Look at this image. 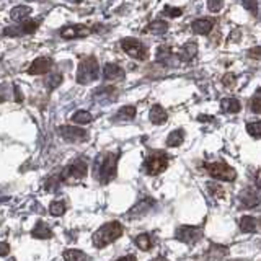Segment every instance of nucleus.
Wrapping results in <instances>:
<instances>
[{
  "label": "nucleus",
  "mask_w": 261,
  "mask_h": 261,
  "mask_svg": "<svg viewBox=\"0 0 261 261\" xmlns=\"http://www.w3.org/2000/svg\"><path fill=\"white\" fill-rule=\"evenodd\" d=\"M124 232V229H122V225L119 222L113 221V222H108L105 225H101V227L96 230L93 233V245L96 248H103L106 245L113 243L115 240H117Z\"/></svg>",
  "instance_id": "nucleus-1"
},
{
  "label": "nucleus",
  "mask_w": 261,
  "mask_h": 261,
  "mask_svg": "<svg viewBox=\"0 0 261 261\" xmlns=\"http://www.w3.org/2000/svg\"><path fill=\"white\" fill-rule=\"evenodd\" d=\"M117 158H119V153H106V155L98 157V160H96V165H98V176L103 185L105 183H110L113 178L116 176Z\"/></svg>",
  "instance_id": "nucleus-2"
},
{
  "label": "nucleus",
  "mask_w": 261,
  "mask_h": 261,
  "mask_svg": "<svg viewBox=\"0 0 261 261\" xmlns=\"http://www.w3.org/2000/svg\"><path fill=\"white\" fill-rule=\"evenodd\" d=\"M100 75V67L95 58H87L79 64L77 69V82L82 85H88L95 82Z\"/></svg>",
  "instance_id": "nucleus-3"
},
{
  "label": "nucleus",
  "mask_w": 261,
  "mask_h": 261,
  "mask_svg": "<svg viewBox=\"0 0 261 261\" xmlns=\"http://www.w3.org/2000/svg\"><path fill=\"white\" fill-rule=\"evenodd\" d=\"M144 167L149 175H152V176L160 175V173L165 172L168 167V155L165 152H153L147 157Z\"/></svg>",
  "instance_id": "nucleus-4"
},
{
  "label": "nucleus",
  "mask_w": 261,
  "mask_h": 261,
  "mask_svg": "<svg viewBox=\"0 0 261 261\" xmlns=\"http://www.w3.org/2000/svg\"><path fill=\"white\" fill-rule=\"evenodd\" d=\"M207 173L216 180H222V181H233L237 178V172L233 170L232 167H229L227 163L224 162H214V163H207L206 165Z\"/></svg>",
  "instance_id": "nucleus-5"
},
{
  "label": "nucleus",
  "mask_w": 261,
  "mask_h": 261,
  "mask_svg": "<svg viewBox=\"0 0 261 261\" xmlns=\"http://www.w3.org/2000/svg\"><path fill=\"white\" fill-rule=\"evenodd\" d=\"M121 48H122V51H124L127 56H131L132 59H137V60L147 59V48L141 43L139 39H136V38H124V39L121 41Z\"/></svg>",
  "instance_id": "nucleus-6"
},
{
  "label": "nucleus",
  "mask_w": 261,
  "mask_h": 261,
  "mask_svg": "<svg viewBox=\"0 0 261 261\" xmlns=\"http://www.w3.org/2000/svg\"><path fill=\"white\" fill-rule=\"evenodd\" d=\"M175 237H176V240H180V242L193 245L203 237V229L194 227V225H181V227L176 229Z\"/></svg>",
  "instance_id": "nucleus-7"
},
{
  "label": "nucleus",
  "mask_w": 261,
  "mask_h": 261,
  "mask_svg": "<svg viewBox=\"0 0 261 261\" xmlns=\"http://www.w3.org/2000/svg\"><path fill=\"white\" fill-rule=\"evenodd\" d=\"M87 172H88L87 163L84 160H75L74 163H70V165L62 172L60 180H64V181H67V180H74V181L82 180V178L87 176Z\"/></svg>",
  "instance_id": "nucleus-8"
},
{
  "label": "nucleus",
  "mask_w": 261,
  "mask_h": 261,
  "mask_svg": "<svg viewBox=\"0 0 261 261\" xmlns=\"http://www.w3.org/2000/svg\"><path fill=\"white\" fill-rule=\"evenodd\" d=\"M91 33V29L84 25H69L60 29V36L64 39H77V38H85Z\"/></svg>",
  "instance_id": "nucleus-9"
},
{
  "label": "nucleus",
  "mask_w": 261,
  "mask_h": 261,
  "mask_svg": "<svg viewBox=\"0 0 261 261\" xmlns=\"http://www.w3.org/2000/svg\"><path fill=\"white\" fill-rule=\"evenodd\" d=\"M60 136L69 142H84L88 134L82 127H72V126H60Z\"/></svg>",
  "instance_id": "nucleus-10"
},
{
  "label": "nucleus",
  "mask_w": 261,
  "mask_h": 261,
  "mask_svg": "<svg viewBox=\"0 0 261 261\" xmlns=\"http://www.w3.org/2000/svg\"><path fill=\"white\" fill-rule=\"evenodd\" d=\"M53 69V59L51 58H38L34 62L29 65L28 74L29 75H44Z\"/></svg>",
  "instance_id": "nucleus-11"
},
{
  "label": "nucleus",
  "mask_w": 261,
  "mask_h": 261,
  "mask_svg": "<svg viewBox=\"0 0 261 261\" xmlns=\"http://www.w3.org/2000/svg\"><path fill=\"white\" fill-rule=\"evenodd\" d=\"M153 204H155V201H153V199H150V198L142 199V201L137 203L136 206L132 207L129 212H127V217H141V216H144V214L149 211Z\"/></svg>",
  "instance_id": "nucleus-12"
},
{
  "label": "nucleus",
  "mask_w": 261,
  "mask_h": 261,
  "mask_svg": "<svg viewBox=\"0 0 261 261\" xmlns=\"http://www.w3.org/2000/svg\"><path fill=\"white\" fill-rule=\"evenodd\" d=\"M103 77L106 80L122 79V77H124V70L115 62H108V64H105V67H103Z\"/></svg>",
  "instance_id": "nucleus-13"
},
{
  "label": "nucleus",
  "mask_w": 261,
  "mask_h": 261,
  "mask_svg": "<svg viewBox=\"0 0 261 261\" xmlns=\"http://www.w3.org/2000/svg\"><path fill=\"white\" fill-rule=\"evenodd\" d=\"M212 27H214V22H212V20H209V18H199V20H196V22H193V25H191L193 31L198 33V34L211 33Z\"/></svg>",
  "instance_id": "nucleus-14"
},
{
  "label": "nucleus",
  "mask_w": 261,
  "mask_h": 261,
  "mask_svg": "<svg viewBox=\"0 0 261 261\" xmlns=\"http://www.w3.org/2000/svg\"><path fill=\"white\" fill-rule=\"evenodd\" d=\"M149 117H150V121L153 122V124H163V122L168 119V115H167V111L163 110V106L153 105L150 108Z\"/></svg>",
  "instance_id": "nucleus-15"
},
{
  "label": "nucleus",
  "mask_w": 261,
  "mask_h": 261,
  "mask_svg": "<svg viewBox=\"0 0 261 261\" xmlns=\"http://www.w3.org/2000/svg\"><path fill=\"white\" fill-rule=\"evenodd\" d=\"M240 201H242L247 207H257L260 204V196L257 191H252V189H245V191L240 194Z\"/></svg>",
  "instance_id": "nucleus-16"
},
{
  "label": "nucleus",
  "mask_w": 261,
  "mask_h": 261,
  "mask_svg": "<svg viewBox=\"0 0 261 261\" xmlns=\"http://www.w3.org/2000/svg\"><path fill=\"white\" fill-rule=\"evenodd\" d=\"M240 230L245 233L258 230V219H255L252 216H243L242 219H240Z\"/></svg>",
  "instance_id": "nucleus-17"
},
{
  "label": "nucleus",
  "mask_w": 261,
  "mask_h": 261,
  "mask_svg": "<svg viewBox=\"0 0 261 261\" xmlns=\"http://www.w3.org/2000/svg\"><path fill=\"white\" fill-rule=\"evenodd\" d=\"M31 237L48 240V238L53 237V232H51V229H49L44 222H38V224H36V227H34V229L31 230Z\"/></svg>",
  "instance_id": "nucleus-18"
},
{
  "label": "nucleus",
  "mask_w": 261,
  "mask_h": 261,
  "mask_svg": "<svg viewBox=\"0 0 261 261\" xmlns=\"http://www.w3.org/2000/svg\"><path fill=\"white\" fill-rule=\"evenodd\" d=\"M29 15H31V8H29L28 5H18V7L12 8V12H10V17H12L15 22H22V20L28 18Z\"/></svg>",
  "instance_id": "nucleus-19"
},
{
  "label": "nucleus",
  "mask_w": 261,
  "mask_h": 261,
  "mask_svg": "<svg viewBox=\"0 0 261 261\" xmlns=\"http://www.w3.org/2000/svg\"><path fill=\"white\" fill-rule=\"evenodd\" d=\"M134 117H136V108L131 105H127V106H122V108L116 113L115 119H117V121H132Z\"/></svg>",
  "instance_id": "nucleus-20"
},
{
  "label": "nucleus",
  "mask_w": 261,
  "mask_h": 261,
  "mask_svg": "<svg viewBox=\"0 0 261 261\" xmlns=\"http://www.w3.org/2000/svg\"><path fill=\"white\" fill-rule=\"evenodd\" d=\"M221 106H222V110L225 113H229V115H232V113H238L240 108H242V105H240V101L237 98H224Z\"/></svg>",
  "instance_id": "nucleus-21"
},
{
  "label": "nucleus",
  "mask_w": 261,
  "mask_h": 261,
  "mask_svg": "<svg viewBox=\"0 0 261 261\" xmlns=\"http://www.w3.org/2000/svg\"><path fill=\"white\" fill-rule=\"evenodd\" d=\"M183 141H185V131H183V129H176V131H173L170 136H168L167 145L168 147H178V145H181Z\"/></svg>",
  "instance_id": "nucleus-22"
},
{
  "label": "nucleus",
  "mask_w": 261,
  "mask_h": 261,
  "mask_svg": "<svg viewBox=\"0 0 261 261\" xmlns=\"http://www.w3.org/2000/svg\"><path fill=\"white\" fill-rule=\"evenodd\" d=\"M198 53V44H194V43H188L185 44L181 48V54H180V58L185 60V62H188V60H191L194 56H196Z\"/></svg>",
  "instance_id": "nucleus-23"
},
{
  "label": "nucleus",
  "mask_w": 261,
  "mask_h": 261,
  "mask_svg": "<svg viewBox=\"0 0 261 261\" xmlns=\"http://www.w3.org/2000/svg\"><path fill=\"white\" fill-rule=\"evenodd\" d=\"M72 121L77 122V124H88V122L93 121V116H91L88 111L80 110V111H75L72 115Z\"/></svg>",
  "instance_id": "nucleus-24"
},
{
  "label": "nucleus",
  "mask_w": 261,
  "mask_h": 261,
  "mask_svg": "<svg viewBox=\"0 0 261 261\" xmlns=\"http://www.w3.org/2000/svg\"><path fill=\"white\" fill-rule=\"evenodd\" d=\"M149 31L153 33V34H165L168 31V23L165 22H162V20H155V22H152L149 25Z\"/></svg>",
  "instance_id": "nucleus-25"
},
{
  "label": "nucleus",
  "mask_w": 261,
  "mask_h": 261,
  "mask_svg": "<svg viewBox=\"0 0 261 261\" xmlns=\"http://www.w3.org/2000/svg\"><path fill=\"white\" fill-rule=\"evenodd\" d=\"M136 245L139 247L141 250H144V252H147V250H150L152 247V237L149 233H141L136 237Z\"/></svg>",
  "instance_id": "nucleus-26"
},
{
  "label": "nucleus",
  "mask_w": 261,
  "mask_h": 261,
  "mask_svg": "<svg viewBox=\"0 0 261 261\" xmlns=\"http://www.w3.org/2000/svg\"><path fill=\"white\" fill-rule=\"evenodd\" d=\"M64 260L65 261H85L87 255L84 252H80V250H65Z\"/></svg>",
  "instance_id": "nucleus-27"
},
{
  "label": "nucleus",
  "mask_w": 261,
  "mask_h": 261,
  "mask_svg": "<svg viewBox=\"0 0 261 261\" xmlns=\"http://www.w3.org/2000/svg\"><path fill=\"white\" fill-rule=\"evenodd\" d=\"M44 84H46V88H48L49 91H53L54 88H58V87L62 84V77H60L59 74H53L46 79Z\"/></svg>",
  "instance_id": "nucleus-28"
},
{
  "label": "nucleus",
  "mask_w": 261,
  "mask_h": 261,
  "mask_svg": "<svg viewBox=\"0 0 261 261\" xmlns=\"http://www.w3.org/2000/svg\"><path fill=\"white\" fill-rule=\"evenodd\" d=\"M247 131H248L250 136L255 137V139H260V137H261V124H260V121L248 122V124H247Z\"/></svg>",
  "instance_id": "nucleus-29"
},
{
  "label": "nucleus",
  "mask_w": 261,
  "mask_h": 261,
  "mask_svg": "<svg viewBox=\"0 0 261 261\" xmlns=\"http://www.w3.org/2000/svg\"><path fill=\"white\" fill-rule=\"evenodd\" d=\"M65 212V204L62 201H56L51 204V214L56 217H59V216H62V214Z\"/></svg>",
  "instance_id": "nucleus-30"
},
{
  "label": "nucleus",
  "mask_w": 261,
  "mask_h": 261,
  "mask_svg": "<svg viewBox=\"0 0 261 261\" xmlns=\"http://www.w3.org/2000/svg\"><path fill=\"white\" fill-rule=\"evenodd\" d=\"M38 25H39V23L36 22V20H29V22H25L20 28H22L23 34H25V33L31 34V33H34V31L38 29Z\"/></svg>",
  "instance_id": "nucleus-31"
},
{
  "label": "nucleus",
  "mask_w": 261,
  "mask_h": 261,
  "mask_svg": "<svg viewBox=\"0 0 261 261\" xmlns=\"http://www.w3.org/2000/svg\"><path fill=\"white\" fill-rule=\"evenodd\" d=\"M260 98H261V90L258 88L257 91H255V95H253V100H252V110H253V113L255 115H260L261 113V101H260Z\"/></svg>",
  "instance_id": "nucleus-32"
},
{
  "label": "nucleus",
  "mask_w": 261,
  "mask_h": 261,
  "mask_svg": "<svg viewBox=\"0 0 261 261\" xmlns=\"http://www.w3.org/2000/svg\"><path fill=\"white\" fill-rule=\"evenodd\" d=\"M170 58H172V54H170V51H168L167 48H160L157 51V60H160V62L168 64Z\"/></svg>",
  "instance_id": "nucleus-33"
},
{
  "label": "nucleus",
  "mask_w": 261,
  "mask_h": 261,
  "mask_svg": "<svg viewBox=\"0 0 261 261\" xmlns=\"http://www.w3.org/2000/svg\"><path fill=\"white\" fill-rule=\"evenodd\" d=\"M242 3L245 5V8L250 10L255 17L258 15V0H242Z\"/></svg>",
  "instance_id": "nucleus-34"
},
{
  "label": "nucleus",
  "mask_w": 261,
  "mask_h": 261,
  "mask_svg": "<svg viewBox=\"0 0 261 261\" xmlns=\"http://www.w3.org/2000/svg\"><path fill=\"white\" fill-rule=\"evenodd\" d=\"M222 5H224V0H209V2H207L209 10H211V12H214V13L221 12Z\"/></svg>",
  "instance_id": "nucleus-35"
},
{
  "label": "nucleus",
  "mask_w": 261,
  "mask_h": 261,
  "mask_svg": "<svg viewBox=\"0 0 261 261\" xmlns=\"http://www.w3.org/2000/svg\"><path fill=\"white\" fill-rule=\"evenodd\" d=\"M5 36H22L23 34V31H22V28L20 27H10V28H5Z\"/></svg>",
  "instance_id": "nucleus-36"
},
{
  "label": "nucleus",
  "mask_w": 261,
  "mask_h": 261,
  "mask_svg": "<svg viewBox=\"0 0 261 261\" xmlns=\"http://www.w3.org/2000/svg\"><path fill=\"white\" fill-rule=\"evenodd\" d=\"M209 189H211V191L216 194V198H224V189L221 188V186H217V185H214V183H211V185H209Z\"/></svg>",
  "instance_id": "nucleus-37"
},
{
  "label": "nucleus",
  "mask_w": 261,
  "mask_h": 261,
  "mask_svg": "<svg viewBox=\"0 0 261 261\" xmlns=\"http://www.w3.org/2000/svg\"><path fill=\"white\" fill-rule=\"evenodd\" d=\"M8 253H10L8 243H0V257H7Z\"/></svg>",
  "instance_id": "nucleus-38"
},
{
  "label": "nucleus",
  "mask_w": 261,
  "mask_h": 261,
  "mask_svg": "<svg viewBox=\"0 0 261 261\" xmlns=\"http://www.w3.org/2000/svg\"><path fill=\"white\" fill-rule=\"evenodd\" d=\"M165 13H167V15H172V17H178V15H181V10H178V8H170V7H165Z\"/></svg>",
  "instance_id": "nucleus-39"
},
{
  "label": "nucleus",
  "mask_w": 261,
  "mask_h": 261,
  "mask_svg": "<svg viewBox=\"0 0 261 261\" xmlns=\"http://www.w3.org/2000/svg\"><path fill=\"white\" fill-rule=\"evenodd\" d=\"M116 261H136V257L134 255H127V257H122V258L116 260Z\"/></svg>",
  "instance_id": "nucleus-40"
},
{
  "label": "nucleus",
  "mask_w": 261,
  "mask_h": 261,
  "mask_svg": "<svg viewBox=\"0 0 261 261\" xmlns=\"http://www.w3.org/2000/svg\"><path fill=\"white\" fill-rule=\"evenodd\" d=\"M253 56H255V58H260V48H255V51H253Z\"/></svg>",
  "instance_id": "nucleus-41"
},
{
  "label": "nucleus",
  "mask_w": 261,
  "mask_h": 261,
  "mask_svg": "<svg viewBox=\"0 0 261 261\" xmlns=\"http://www.w3.org/2000/svg\"><path fill=\"white\" fill-rule=\"evenodd\" d=\"M152 261H167V258H163V257H157V258H153Z\"/></svg>",
  "instance_id": "nucleus-42"
},
{
  "label": "nucleus",
  "mask_w": 261,
  "mask_h": 261,
  "mask_svg": "<svg viewBox=\"0 0 261 261\" xmlns=\"http://www.w3.org/2000/svg\"><path fill=\"white\" fill-rule=\"evenodd\" d=\"M232 261H247V260H232Z\"/></svg>",
  "instance_id": "nucleus-43"
},
{
  "label": "nucleus",
  "mask_w": 261,
  "mask_h": 261,
  "mask_svg": "<svg viewBox=\"0 0 261 261\" xmlns=\"http://www.w3.org/2000/svg\"><path fill=\"white\" fill-rule=\"evenodd\" d=\"M10 261H15V260H10Z\"/></svg>",
  "instance_id": "nucleus-44"
}]
</instances>
